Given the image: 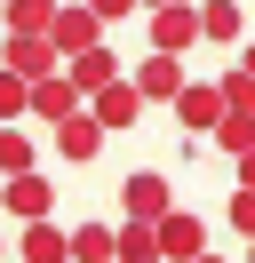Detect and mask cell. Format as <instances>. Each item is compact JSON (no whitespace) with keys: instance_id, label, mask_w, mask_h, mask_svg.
I'll return each mask as SVG.
<instances>
[{"instance_id":"cell-1","label":"cell","mask_w":255,"mask_h":263,"mask_svg":"<svg viewBox=\"0 0 255 263\" xmlns=\"http://www.w3.org/2000/svg\"><path fill=\"white\" fill-rule=\"evenodd\" d=\"M215 120H223V88L215 80H184L175 88V128L199 144V136H215Z\"/></svg>"},{"instance_id":"cell-2","label":"cell","mask_w":255,"mask_h":263,"mask_svg":"<svg viewBox=\"0 0 255 263\" xmlns=\"http://www.w3.org/2000/svg\"><path fill=\"white\" fill-rule=\"evenodd\" d=\"M120 208H128V215H136V223H159V215H168V208H175V183H168V176H159V167H136V176H128V183H120Z\"/></svg>"},{"instance_id":"cell-3","label":"cell","mask_w":255,"mask_h":263,"mask_svg":"<svg viewBox=\"0 0 255 263\" xmlns=\"http://www.w3.org/2000/svg\"><path fill=\"white\" fill-rule=\"evenodd\" d=\"M88 120H96L104 136L136 128V120H143V96H136V80H112V88H96V96H88Z\"/></svg>"},{"instance_id":"cell-4","label":"cell","mask_w":255,"mask_h":263,"mask_svg":"<svg viewBox=\"0 0 255 263\" xmlns=\"http://www.w3.org/2000/svg\"><path fill=\"white\" fill-rule=\"evenodd\" d=\"M48 144H56V160H72V167H88L96 152H104V128H96L88 112H72V120H56V128H48Z\"/></svg>"},{"instance_id":"cell-5","label":"cell","mask_w":255,"mask_h":263,"mask_svg":"<svg viewBox=\"0 0 255 263\" xmlns=\"http://www.w3.org/2000/svg\"><path fill=\"white\" fill-rule=\"evenodd\" d=\"M152 231H159V255H168V263H184V255H199V247H207V223H199L191 208H168Z\"/></svg>"},{"instance_id":"cell-6","label":"cell","mask_w":255,"mask_h":263,"mask_svg":"<svg viewBox=\"0 0 255 263\" xmlns=\"http://www.w3.org/2000/svg\"><path fill=\"white\" fill-rule=\"evenodd\" d=\"M184 80H191L184 56H159V48H152V56L136 64V96H143V104H175V88H184Z\"/></svg>"},{"instance_id":"cell-7","label":"cell","mask_w":255,"mask_h":263,"mask_svg":"<svg viewBox=\"0 0 255 263\" xmlns=\"http://www.w3.org/2000/svg\"><path fill=\"white\" fill-rule=\"evenodd\" d=\"M64 80H72L80 96H96V88H112V80H120V56H112L104 40H96V48H80V56H64Z\"/></svg>"},{"instance_id":"cell-8","label":"cell","mask_w":255,"mask_h":263,"mask_svg":"<svg viewBox=\"0 0 255 263\" xmlns=\"http://www.w3.org/2000/svg\"><path fill=\"white\" fill-rule=\"evenodd\" d=\"M104 40V24H96V8H56V24H48V48L56 56H80Z\"/></svg>"},{"instance_id":"cell-9","label":"cell","mask_w":255,"mask_h":263,"mask_svg":"<svg viewBox=\"0 0 255 263\" xmlns=\"http://www.w3.org/2000/svg\"><path fill=\"white\" fill-rule=\"evenodd\" d=\"M0 199H8V215H16V223H48V208H56L48 176H32V167H24V176H8V192H0Z\"/></svg>"},{"instance_id":"cell-10","label":"cell","mask_w":255,"mask_h":263,"mask_svg":"<svg viewBox=\"0 0 255 263\" xmlns=\"http://www.w3.org/2000/svg\"><path fill=\"white\" fill-rule=\"evenodd\" d=\"M199 40V8H152V48L159 56H184Z\"/></svg>"},{"instance_id":"cell-11","label":"cell","mask_w":255,"mask_h":263,"mask_svg":"<svg viewBox=\"0 0 255 263\" xmlns=\"http://www.w3.org/2000/svg\"><path fill=\"white\" fill-rule=\"evenodd\" d=\"M24 112L56 128V120H72V112H80V88L64 80V72H48V80H32V104H24Z\"/></svg>"},{"instance_id":"cell-12","label":"cell","mask_w":255,"mask_h":263,"mask_svg":"<svg viewBox=\"0 0 255 263\" xmlns=\"http://www.w3.org/2000/svg\"><path fill=\"white\" fill-rule=\"evenodd\" d=\"M0 72H16V80H48V72H64V56L48 48V40H16V32H8V56H0Z\"/></svg>"},{"instance_id":"cell-13","label":"cell","mask_w":255,"mask_h":263,"mask_svg":"<svg viewBox=\"0 0 255 263\" xmlns=\"http://www.w3.org/2000/svg\"><path fill=\"white\" fill-rule=\"evenodd\" d=\"M56 8H64V0H8V8H0V24H8L16 40H48Z\"/></svg>"},{"instance_id":"cell-14","label":"cell","mask_w":255,"mask_h":263,"mask_svg":"<svg viewBox=\"0 0 255 263\" xmlns=\"http://www.w3.org/2000/svg\"><path fill=\"white\" fill-rule=\"evenodd\" d=\"M112 263H168V255H159V231L128 215V223L112 231Z\"/></svg>"},{"instance_id":"cell-15","label":"cell","mask_w":255,"mask_h":263,"mask_svg":"<svg viewBox=\"0 0 255 263\" xmlns=\"http://www.w3.org/2000/svg\"><path fill=\"white\" fill-rule=\"evenodd\" d=\"M24 263H72V231L56 223H24V247H16Z\"/></svg>"},{"instance_id":"cell-16","label":"cell","mask_w":255,"mask_h":263,"mask_svg":"<svg viewBox=\"0 0 255 263\" xmlns=\"http://www.w3.org/2000/svg\"><path fill=\"white\" fill-rule=\"evenodd\" d=\"M239 32H247L239 0H207V8H199V40H239Z\"/></svg>"},{"instance_id":"cell-17","label":"cell","mask_w":255,"mask_h":263,"mask_svg":"<svg viewBox=\"0 0 255 263\" xmlns=\"http://www.w3.org/2000/svg\"><path fill=\"white\" fill-rule=\"evenodd\" d=\"M207 144H215V152H231V160H239V152H255V112H223Z\"/></svg>"},{"instance_id":"cell-18","label":"cell","mask_w":255,"mask_h":263,"mask_svg":"<svg viewBox=\"0 0 255 263\" xmlns=\"http://www.w3.org/2000/svg\"><path fill=\"white\" fill-rule=\"evenodd\" d=\"M72 263H112V223H80L72 231Z\"/></svg>"},{"instance_id":"cell-19","label":"cell","mask_w":255,"mask_h":263,"mask_svg":"<svg viewBox=\"0 0 255 263\" xmlns=\"http://www.w3.org/2000/svg\"><path fill=\"white\" fill-rule=\"evenodd\" d=\"M24 167H32V136L0 128V176H24Z\"/></svg>"},{"instance_id":"cell-20","label":"cell","mask_w":255,"mask_h":263,"mask_svg":"<svg viewBox=\"0 0 255 263\" xmlns=\"http://www.w3.org/2000/svg\"><path fill=\"white\" fill-rule=\"evenodd\" d=\"M32 104V80H16V72H0V128H16V112Z\"/></svg>"},{"instance_id":"cell-21","label":"cell","mask_w":255,"mask_h":263,"mask_svg":"<svg viewBox=\"0 0 255 263\" xmlns=\"http://www.w3.org/2000/svg\"><path fill=\"white\" fill-rule=\"evenodd\" d=\"M80 8H96V24H120V16H136V0H80Z\"/></svg>"},{"instance_id":"cell-22","label":"cell","mask_w":255,"mask_h":263,"mask_svg":"<svg viewBox=\"0 0 255 263\" xmlns=\"http://www.w3.org/2000/svg\"><path fill=\"white\" fill-rule=\"evenodd\" d=\"M231 223H239V231L255 239V192H231Z\"/></svg>"},{"instance_id":"cell-23","label":"cell","mask_w":255,"mask_h":263,"mask_svg":"<svg viewBox=\"0 0 255 263\" xmlns=\"http://www.w3.org/2000/svg\"><path fill=\"white\" fill-rule=\"evenodd\" d=\"M239 192H255V152H239Z\"/></svg>"},{"instance_id":"cell-24","label":"cell","mask_w":255,"mask_h":263,"mask_svg":"<svg viewBox=\"0 0 255 263\" xmlns=\"http://www.w3.org/2000/svg\"><path fill=\"white\" fill-rule=\"evenodd\" d=\"M239 72H247V80H255V40H247V48H239Z\"/></svg>"},{"instance_id":"cell-25","label":"cell","mask_w":255,"mask_h":263,"mask_svg":"<svg viewBox=\"0 0 255 263\" xmlns=\"http://www.w3.org/2000/svg\"><path fill=\"white\" fill-rule=\"evenodd\" d=\"M136 8H143V16H152V8H175V0H136Z\"/></svg>"},{"instance_id":"cell-26","label":"cell","mask_w":255,"mask_h":263,"mask_svg":"<svg viewBox=\"0 0 255 263\" xmlns=\"http://www.w3.org/2000/svg\"><path fill=\"white\" fill-rule=\"evenodd\" d=\"M184 263H215V255H207V247H199V255H184Z\"/></svg>"},{"instance_id":"cell-27","label":"cell","mask_w":255,"mask_h":263,"mask_svg":"<svg viewBox=\"0 0 255 263\" xmlns=\"http://www.w3.org/2000/svg\"><path fill=\"white\" fill-rule=\"evenodd\" d=\"M0 263H8V231H0Z\"/></svg>"},{"instance_id":"cell-28","label":"cell","mask_w":255,"mask_h":263,"mask_svg":"<svg viewBox=\"0 0 255 263\" xmlns=\"http://www.w3.org/2000/svg\"><path fill=\"white\" fill-rule=\"evenodd\" d=\"M247 263H255V239H247Z\"/></svg>"},{"instance_id":"cell-29","label":"cell","mask_w":255,"mask_h":263,"mask_svg":"<svg viewBox=\"0 0 255 263\" xmlns=\"http://www.w3.org/2000/svg\"><path fill=\"white\" fill-rule=\"evenodd\" d=\"M0 8H8V0H0Z\"/></svg>"}]
</instances>
